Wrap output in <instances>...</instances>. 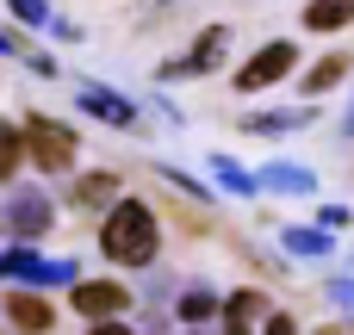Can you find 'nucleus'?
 Listing matches in <instances>:
<instances>
[{"mask_svg": "<svg viewBox=\"0 0 354 335\" xmlns=\"http://www.w3.org/2000/svg\"><path fill=\"white\" fill-rule=\"evenodd\" d=\"M118 199V174H81L75 180V205L81 211H100V205H112Z\"/></svg>", "mask_w": 354, "mask_h": 335, "instance_id": "10", "label": "nucleus"}, {"mask_svg": "<svg viewBox=\"0 0 354 335\" xmlns=\"http://www.w3.org/2000/svg\"><path fill=\"white\" fill-rule=\"evenodd\" d=\"M50 224H56L50 193H12V199H0V230H6L12 242H37Z\"/></svg>", "mask_w": 354, "mask_h": 335, "instance_id": "3", "label": "nucleus"}, {"mask_svg": "<svg viewBox=\"0 0 354 335\" xmlns=\"http://www.w3.org/2000/svg\"><path fill=\"white\" fill-rule=\"evenodd\" d=\"M93 335H137V329H124L118 317H100V323H93Z\"/></svg>", "mask_w": 354, "mask_h": 335, "instance_id": "21", "label": "nucleus"}, {"mask_svg": "<svg viewBox=\"0 0 354 335\" xmlns=\"http://www.w3.org/2000/svg\"><path fill=\"white\" fill-rule=\"evenodd\" d=\"M292 62H299V50H292L286 37H274V44H261V50L236 68V87H243V93H261V87H274V81H286Z\"/></svg>", "mask_w": 354, "mask_h": 335, "instance_id": "4", "label": "nucleus"}, {"mask_svg": "<svg viewBox=\"0 0 354 335\" xmlns=\"http://www.w3.org/2000/svg\"><path fill=\"white\" fill-rule=\"evenodd\" d=\"M25 286H75V261H31Z\"/></svg>", "mask_w": 354, "mask_h": 335, "instance_id": "16", "label": "nucleus"}, {"mask_svg": "<svg viewBox=\"0 0 354 335\" xmlns=\"http://www.w3.org/2000/svg\"><path fill=\"white\" fill-rule=\"evenodd\" d=\"M305 118H311L305 106H299V112H249V131H255V137H274V131H299Z\"/></svg>", "mask_w": 354, "mask_h": 335, "instance_id": "14", "label": "nucleus"}, {"mask_svg": "<svg viewBox=\"0 0 354 335\" xmlns=\"http://www.w3.org/2000/svg\"><path fill=\"white\" fill-rule=\"evenodd\" d=\"M342 68H348L342 56H330V62H317V68L305 75V93H324V87H336V81H342Z\"/></svg>", "mask_w": 354, "mask_h": 335, "instance_id": "18", "label": "nucleus"}, {"mask_svg": "<svg viewBox=\"0 0 354 335\" xmlns=\"http://www.w3.org/2000/svg\"><path fill=\"white\" fill-rule=\"evenodd\" d=\"M255 186H268V193H317V180L305 168H292V162H268L255 174Z\"/></svg>", "mask_w": 354, "mask_h": 335, "instance_id": "9", "label": "nucleus"}, {"mask_svg": "<svg viewBox=\"0 0 354 335\" xmlns=\"http://www.w3.org/2000/svg\"><path fill=\"white\" fill-rule=\"evenodd\" d=\"M348 19H354V0H311L305 6V25L311 31H342Z\"/></svg>", "mask_w": 354, "mask_h": 335, "instance_id": "11", "label": "nucleus"}, {"mask_svg": "<svg viewBox=\"0 0 354 335\" xmlns=\"http://www.w3.org/2000/svg\"><path fill=\"white\" fill-rule=\"evenodd\" d=\"M280 242H286V249H292V255H305V261H317V255H330V249H336V242H330V230H324V224H317V230H286V236H280Z\"/></svg>", "mask_w": 354, "mask_h": 335, "instance_id": "13", "label": "nucleus"}, {"mask_svg": "<svg viewBox=\"0 0 354 335\" xmlns=\"http://www.w3.org/2000/svg\"><path fill=\"white\" fill-rule=\"evenodd\" d=\"M100 249L112 267H149L156 249H162V230H156V211L143 199H112L106 211V230H100Z\"/></svg>", "mask_w": 354, "mask_h": 335, "instance_id": "1", "label": "nucleus"}, {"mask_svg": "<svg viewBox=\"0 0 354 335\" xmlns=\"http://www.w3.org/2000/svg\"><path fill=\"white\" fill-rule=\"evenodd\" d=\"M218 311H224L218 292H187V298H180V317H187V323H205V317H218Z\"/></svg>", "mask_w": 354, "mask_h": 335, "instance_id": "17", "label": "nucleus"}, {"mask_svg": "<svg viewBox=\"0 0 354 335\" xmlns=\"http://www.w3.org/2000/svg\"><path fill=\"white\" fill-rule=\"evenodd\" d=\"M19 25H50V0H6Z\"/></svg>", "mask_w": 354, "mask_h": 335, "instance_id": "19", "label": "nucleus"}, {"mask_svg": "<svg viewBox=\"0 0 354 335\" xmlns=\"http://www.w3.org/2000/svg\"><path fill=\"white\" fill-rule=\"evenodd\" d=\"M0 56H25V44H19L12 31H0Z\"/></svg>", "mask_w": 354, "mask_h": 335, "instance_id": "22", "label": "nucleus"}, {"mask_svg": "<svg viewBox=\"0 0 354 335\" xmlns=\"http://www.w3.org/2000/svg\"><path fill=\"white\" fill-rule=\"evenodd\" d=\"M19 162H25V137H19V124H6V118H0V180H12V174H19Z\"/></svg>", "mask_w": 354, "mask_h": 335, "instance_id": "15", "label": "nucleus"}, {"mask_svg": "<svg viewBox=\"0 0 354 335\" xmlns=\"http://www.w3.org/2000/svg\"><path fill=\"white\" fill-rule=\"evenodd\" d=\"M75 311L87 317V323H100V317H124V305H131V292L118 286V280H75Z\"/></svg>", "mask_w": 354, "mask_h": 335, "instance_id": "5", "label": "nucleus"}, {"mask_svg": "<svg viewBox=\"0 0 354 335\" xmlns=\"http://www.w3.org/2000/svg\"><path fill=\"white\" fill-rule=\"evenodd\" d=\"M224 335H249V317H224Z\"/></svg>", "mask_w": 354, "mask_h": 335, "instance_id": "24", "label": "nucleus"}, {"mask_svg": "<svg viewBox=\"0 0 354 335\" xmlns=\"http://www.w3.org/2000/svg\"><path fill=\"white\" fill-rule=\"evenodd\" d=\"M75 99H81V112H93L100 124H118V131H124V124H137V106H131V99H118V93H112V87H100V81H87Z\"/></svg>", "mask_w": 354, "mask_h": 335, "instance_id": "8", "label": "nucleus"}, {"mask_svg": "<svg viewBox=\"0 0 354 335\" xmlns=\"http://www.w3.org/2000/svg\"><path fill=\"white\" fill-rule=\"evenodd\" d=\"M212 174H218V186H224V193H236V199H255V193H261V186H255V174H249V168H236V162H224V155L212 162Z\"/></svg>", "mask_w": 354, "mask_h": 335, "instance_id": "12", "label": "nucleus"}, {"mask_svg": "<svg viewBox=\"0 0 354 335\" xmlns=\"http://www.w3.org/2000/svg\"><path fill=\"white\" fill-rule=\"evenodd\" d=\"M6 323L19 335H44L50 323H56V311L37 298V286H25V292H6Z\"/></svg>", "mask_w": 354, "mask_h": 335, "instance_id": "7", "label": "nucleus"}, {"mask_svg": "<svg viewBox=\"0 0 354 335\" xmlns=\"http://www.w3.org/2000/svg\"><path fill=\"white\" fill-rule=\"evenodd\" d=\"M342 137H354V106H348V118H342Z\"/></svg>", "mask_w": 354, "mask_h": 335, "instance_id": "25", "label": "nucleus"}, {"mask_svg": "<svg viewBox=\"0 0 354 335\" xmlns=\"http://www.w3.org/2000/svg\"><path fill=\"white\" fill-rule=\"evenodd\" d=\"M19 137H25V155H31L44 174H62V168H75V149H81V137H75L62 118H44V112H31V118L19 124Z\"/></svg>", "mask_w": 354, "mask_h": 335, "instance_id": "2", "label": "nucleus"}, {"mask_svg": "<svg viewBox=\"0 0 354 335\" xmlns=\"http://www.w3.org/2000/svg\"><path fill=\"white\" fill-rule=\"evenodd\" d=\"M330 298H336V305H348V311H354V280H336V286H330Z\"/></svg>", "mask_w": 354, "mask_h": 335, "instance_id": "20", "label": "nucleus"}, {"mask_svg": "<svg viewBox=\"0 0 354 335\" xmlns=\"http://www.w3.org/2000/svg\"><path fill=\"white\" fill-rule=\"evenodd\" d=\"M268 335H292V317H268Z\"/></svg>", "mask_w": 354, "mask_h": 335, "instance_id": "23", "label": "nucleus"}, {"mask_svg": "<svg viewBox=\"0 0 354 335\" xmlns=\"http://www.w3.org/2000/svg\"><path fill=\"white\" fill-rule=\"evenodd\" d=\"M224 50H230V31H224V25H212V31H199V44H193L187 56L162 62V75H205V68H218V62H224Z\"/></svg>", "mask_w": 354, "mask_h": 335, "instance_id": "6", "label": "nucleus"}]
</instances>
